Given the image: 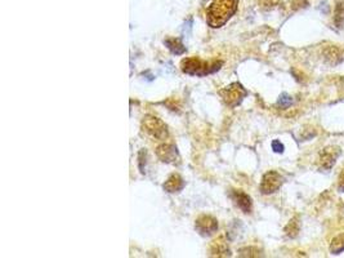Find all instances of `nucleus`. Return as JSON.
<instances>
[{"label":"nucleus","instance_id":"obj_2","mask_svg":"<svg viewBox=\"0 0 344 258\" xmlns=\"http://www.w3.org/2000/svg\"><path fill=\"white\" fill-rule=\"evenodd\" d=\"M222 65V61L206 62V61L200 59L199 57H188L181 62L182 71L184 74L192 75V76H205V75L213 74V72L218 71Z\"/></svg>","mask_w":344,"mask_h":258},{"label":"nucleus","instance_id":"obj_10","mask_svg":"<svg viewBox=\"0 0 344 258\" xmlns=\"http://www.w3.org/2000/svg\"><path fill=\"white\" fill-rule=\"evenodd\" d=\"M323 58L329 65L335 66L344 61V51L335 45H330L323 49Z\"/></svg>","mask_w":344,"mask_h":258},{"label":"nucleus","instance_id":"obj_19","mask_svg":"<svg viewBox=\"0 0 344 258\" xmlns=\"http://www.w3.org/2000/svg\"><path fill=\"white\" fill-rule=\"evenodd\" d=\"M272 150L275 152H279V154H282L285 150V146L282 145L281 142H280L279 140H275L272 141Z\"/></svg>","mask_w":344,"mask_h":258},{"label":"nucleus","instance_id":"obj_11","mask_svg":"<svg viewBox=\"0 0 344 258\" xmlns=\"http://www.w3.org/2000/svg\"><path fill=\"white\" fill-rule=\"evenodd\" d=\"M163 187L166 193H170V194L179 193L181 190H183V187H184L183 178H182L179 175H177V173H175V175H172L169 178H168V180H166L165 184L163 185Z\"/></svg>","mask_w":344,"mask_h":258},{"label":"nucleus","instance_id":"obj_15","mask_svg":"<svg viewBox=\"0 0 344 258\" xmlns=\"http://www.w3.org/2000/svg\"><path fill=\"white\" fill-rule=\"evenodd\" d=\"M334 24L338 29H341L344 26V3L339 2L335 7V12H334Z\"/></svg>","mask_w":344,"mask_h":258},{"label":"nucleus","instance_id":"obj_20","mask_svg":"<svg viewBox=\"0 0 344 258\" xmlns=\"http://www.w3.org/2000/svg\"><path fill=\"white\" fill-rule=\"evenodd\" d=\"M280 3V0H262V6L264 8H273L275 6Z\"/></svg>","mask_w":344,"mask_h":258},{"label":"nucleus","instance_id":"obj_6","mask_svg":"<svg viewBox=\"0 0 344 258\" xmlns=\"http://www.w3.org/2000/svg\"><path fill=\"white\" fill-rule=\"evenodd\" d=\"M195 229L201 236H210L214 232H217L218 221L213 216L202 214L196 220Z\"/></svg>","mask_w":344,"mask_h":258},{"label":"nucleus","instance_id":"obj_12","mask_svg":"<svg viewBox=\"0 0 344 258\" xmlns=\"http://www.w3.org/2000/svg\"><path fill=\"white\" fill-rule=\"evenodd\" d=\"M210 253L213 255H217V257H227V255H231V252H230V248L228 245H227V241L224 240V237H218V239H215V240L211 243Z\"/></svg>","mask_w":344,"mask_h":258},{"label":"nucleus","instance_id":"obj_18","mask_svg":"<svg viewBox=\"0 0 344 258\" xmlns=\"http://www.w3.org/2000/svg\"><path fill=\"white\" fill-rule=\"evenodd\" d=\"M240 255H243V257H258L259 254V250L257 249V248H244V249L240 250Z\"/></svg>","mask_w":344,"mask_h":258},{"label":"nucleus","instance_id":"obj_17","mask_svg":"<svg viewBox=\"0 0 344 258\" xmlns=\"http://www.w3.org/2000/svg\"><path fill=\"white\" fill-rule=\"evenodd\" d=\"M291 104H293V97L289 96L288 93H282L277 100V106L281 107V109H288L291 106Z\"/></svg>","mask_w":344,"mask_h":258},{"label":"nucleus","instance_id":"obj_21","mask_svg":"<svg viewBox=\"0 0 344 258\" xmlns=\"http://www.w3.org/2000/svg\"><path fill=\"white\" fill-rule=\"evenodd\" d=\"M338 190L340 193H344V169L341 170L340 175H339L338 178Z\"/></svg>","mask_w":344,"mask_h":258},{"label":"nucleus","instance_id":"obj_13","mask_svg":"<svg viewBox=\"0 0 344 258\" xmlns=\"http://www.w3.org/2000/svg\"><path fill=\"white\" fill-rule=\"evenodd\" d=\"M164 43H165L166 48H168L173 54H175V56H181V54H183L184 52H186V47H184L183 43H182L179 39L169 38L166 39Z\"/></svg>","mask_w":344,"mask_h":258},{"label":"nucleus","instance_id":"obj_1","mask_svg":"<svg viewBox=\"0 0 344 258\" xmlns=\"http://www.w3.org/2000/svg\"><path fill=\"white\" fill-rule=\"evenodd\" d=\"M239 0H214L208 8V25L213 29L224 26L236 13Z\"/></svg>","mask_w":344,"mask_h":258},{"label":"nucleus","instance_id":"obj_9","mask_svg":"<svg viewBox=\"0 0 344 258\" xmlns=\"http://www.w3.org/2000/svg\"><path fill=\"white\" fill-rule=\"evenodd\" d=\"M231 198L234 199V202L236 203L239 208L244 213H250L253 208V202L252 198H250L248 194H245L241 190H234L231 193Z\"/></svg>","mask_w":344,"mask_h":258},{"label":"nucleus","instance_id":"obj_16","mask_svg":"<svg viewBox=\"0 0 344 258\" xmlns=\"http://www.w3.org/2000/svg\"><path fill=\"white\" fill-rule=\"evenodd\" d=\"M299 222H298V217L293 218L290 222L288 223V226L285 227V232L289 237H297L299 234Z\"/></svg>","mask_w":344,"mask_h":258},{"label":"nucleus","instance_id":"obj_4","mask_svg":"<svg viewBox=\"0 0 344 258\" xmlns=\"http://www.w3.org/2000/svg\"><path fill=\"white\" fill-rule=\"evenodd\" d=\"M220 96H222V98L228 106L236 107L243 102L244 98L247 97L248 92L241 84L234 83L231 85L223 88L220 91Z\"/></svg>","mask_w":344,"mask_h":258},{"label":"nucleus","instance_id":"obj_7","mask_svg":"<svg viewBox=\"0 0 344 258\" xmlns=\"http://www.w3.org/2000/svg\"><path fill=\"white\" fill-rule=\"evenodd\" d=\"M156 155L163 163L166 164H178L181 157H179L178 150L172 143H163L156 148Z\"/></svg>","mask_w":344,"mask_h":258},{"label":"nucleus","instance_id":"obj_5","mask_svg":"<svg viewBox=\"0 0 344 258\" xmlns=\"http://www.w3.org/2000/svg\"><path fill=\"white\" fill-rule=\"evenodd\" d=\"M282 180L281 175L276 170H270L266 175L263 176L261 182V191L264 195H270V194L276 193L280 190V187L282 186Z\"/></svg>","mask_w":344,"mask_h":258},{"label":"nucleus","instance_id":"obj_14","mask_svg":"<svg viewBox=\"0 0 344 258\" xmlns=\"http://www.w3.org/2000/svg\"><path fill=\"white\" fill-rule=\"evenodd\" d=\"M330 252L332 254H339V253L344 252V232L332 239L331 244H330Z\"/></svg>","mask_w":344,"mask_h":258},{"label":"nucleus","instance_id":"obj_8","mask_svg":"<svg viewBox=\"0 0 344 258\" xmlns=\"http://www.w3.org/2000/svg\"><path fill=\"white\" fill-rule=\"evenodd\" d=\"M341 150L338 146H327L320 152V165L323 169L330 170L335 165L338 157L340 156Z\"/></svg>","mask_w":344,"mask_h":258},{"label":"nucleus","instance_id":"obj_3","mask_svg":"<svg viewBox=\"0 0 344 258\" xmlns=\"http://www.w3.org/2000/svg\"><path fill=\"white\" fill-rule=\"evenodd\" d=\"M142 129L155 140H165L168 137V127L161 119L156 116L147 115L142 120Z\"/></svg>","mask_w":344,"mask_h":258}]
</instances>
